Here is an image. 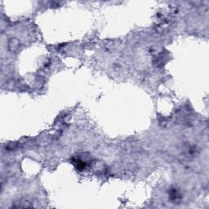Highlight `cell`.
Instances as JSON below:
<instances>
[{
    "label": "cell",
    "instance_id": "6da1fadb",
    "mask_svg": "<svg viewBox=\"0 0 209 209\" xmlns=\"http://www.w3.org/2000/svg\"><path fill=\"white\" fill-rule=\"evenodd\" d=\"M19 45H20V43L16 38H12L8 43V49L11 51H15L18 49Z\"/></svg>",
    "mask_w": 209,
    "mask_h": 209
}]
</instances>
